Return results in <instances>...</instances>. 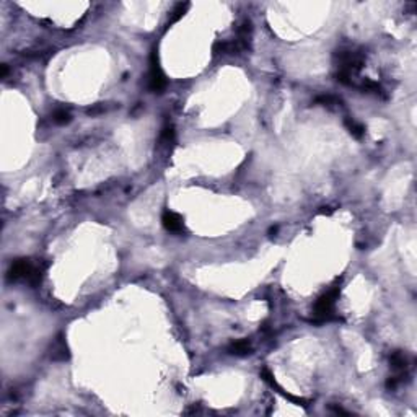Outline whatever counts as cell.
Returning <instances> with one entry per match:
<instances>
[{"label":"cell","instance_id":"1","mask_svg":"<svg viewBox=\"0 0 417 417\" xmlns=\"http://www.w3.org/2000/svg\"><path fill=\"white\" fill-rule=\"evenodd\" d=\"M8 277L12 280H18V279H26L31 284H38L39 279H41V271L31 264L28 259H18L12 264L10 271H8Z\"/></svg>","mask_w":417,"mask_h":417},{"label":"cell","instance_id":"2","mask_svg":"<svg viewBox=\"0 0 417 417\" xmlns=\"http://www.w3.org/2000/svg\"><path fill=\"white\" fill-rule=\"evenodd\" d=\"M338 295H339V290L334 289L318 298V302L315 303V320L316 321H328L333 318Z\"/></svg>","mask_w":417,"mask_h":417},{"label":"cell","instance_id":"3","mask_svg":"<svg viewBox=\"0 0 417 417\" xmlns=\"http://www.w3.org/2000/svg\"><path fill=\"white\" fill-rule=\"evenodd\" d=\"M167 87V78L158 64V57H156V51L152 52L150 57V74H149V88L154 93H161Z\"/></svg>","mask_w":417,"mask_h":417},{"label":"cell","instance_id":"4","mask_svg":"<svg viewBox=\"0 0 417 417\" xmlns=\"http://www.w3.org/2000/svg\"><path fill=\"white\" fill-rule=\"evenodd\" d=\"M161 222H163V227L167 228L168 232H183L185 230L183 218L179 217L178 214L171 212V210H165L163 217H161Z\"/></svg>","mask_w":417,"mask_h":417},{"label":"cell","instance_id":"5","mask_svg":"<svg viewBox=\"0 0 417 417\" xmlns=\"http://www.w3.org/2000/svg\"><path fill=\"white\" fill-rule=\"evenodd\" d=\"M389 364H391V369L394 371H398V376L404 375V371L407 369V358L402 352H393L391 357H389Z\"/></svg>","mask_w":417,"mask_h":417},{"label":"cell","instance_id":"6","mask_svg":"<svg viewBox=\"0 0 417 417\" xmlns=\"http://www.w3.org/2000/svg\"><path fill=\"white\" fill-rule=\"evenodd\" d=\"M232 354H236V355H246V354L251 352V346L248 340L241 339V340H236V342H233L230 349H228Z\"/></svg>","mask_w":417,"mask_h":417},{"label":"cell","instance_id":"7","mask_svg":"<svg viewBox=\"0 0 417 417\" xmlns=\"http://www.w3.org/2000/svg\"><path fill=\"white\" fill-rule=\"evenodd\" d=\"M346 125H347L349 132H351L355 139H362V137H364V134H365V127H364V125H362V124L355 123V121H354V119H346Z\"/></svg>","mask_w":417,"mask_h":417},{"label":"cell","instance_id":"8","mask_svg":"<svg viewBox=\"0 0 417 417\" xmlns=\"http://www.w3.org/2000/svg\"><path fill=\"white\" fill-rule=\"evenodd\" d=\"M187 7H189V3H178V5L173 8V12L170 13L168 25L176 23V21L179 20V18H183V15H185V12L187 10Z\"/></svg>","mask_w":417,"mask_h":417},{"label":"cell","instance_id":"9","mask_svg":"<svg viewBox=\"0 0 417 417\" xmlns=\"http://www.w3.org/2000/svg\"><path fill=\"white\" fill-rule=\"evenodd\" d=\"M70 119H72V116L69 111H65V109H57V111H54V114H52V121L59 125L70 123Z\"/></svg>","mask_w":417,"mask_h":417},{"label":"cell","instance_id":"10","mask_svg":"<svg viewBox=\"0 0 417 417\" xmlns=\"http://www.w3.org/2000/svg\"><path fill=\"white\" fill-rule=\"evenodd\" d=\"M161 139H163V140H167V142H171L173 139H174L173 127H165V129H163V134H161Z\"/></svg>","mask_w":417,"mask_h":417}]
</instances>
